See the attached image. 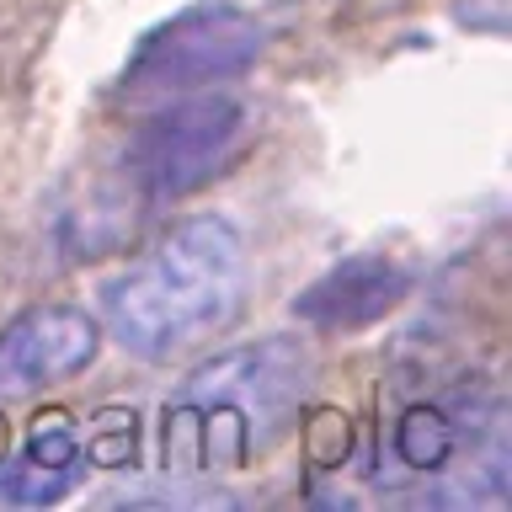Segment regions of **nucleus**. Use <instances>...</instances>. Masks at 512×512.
Listing matches in <instances>:
<instances>
[{
    "instance_id": "nucleus-1",
    "label": "nucleus",
    "mask_w": 512,
    "mask_h": 512,
    "mask_svg": "<svg viewBox=\"0 0 512 512\" xmlns=\"http://www.w3.org/2000/svg\"><path fill=\"white\" fill-rule=\"evenodd\" d=\"M315 384V358L299 336L235 342L203 358L160 406V475H240L299 422Z\"/></svg>"
},
{
    "instance_id": "nucleus-7",
    "label": "nucleus",
    "mask_w": 512,
    "mask_h": 512,
    "mask_svg": "<svg viewBox=\"0 0 512 512\" xmlns=\"http://www.w3.org/2000/svg\"><path fill=\"white\" fill-rule=\"evenodd\" d=\"M0 496L22 507H48L75 491L86 475V448H80V427L70 411H43L27 432V448L11 464H0Z\"/></svg>"
},
{
    "instance_id": "nucleus-5",
    "label": "nucleus",
    "mask_w": 512,
    "mask_h": 512,
    "mask_svg": "<svg viewBox=\"0 0 512 512\" xmlns=\"http://www.w3.org/2000/svg\"><path fill=\"white\" fill-rule=\"evenodd\" d=\"M96 352H102V320L91 310L38 304L0 331V400H22L86 374Z\"/></svg>"
},
{
    "instance_id": "nucleus-2",
    "label": "nucleus",
    "mask_w": 512,
    "mask_h": 512,
    "mask_svg": "<svg viewBox=\"0 0 512 512\" xmlns=\"http://www.w3.org/2000/svg\"><path fill=\"white\" fill-rule=\"evenodd\" d=\"M240 304L246 235L224 214H192L102 283V326L128 358L171 363L230 331Z\"/></svg>"
},
{
    "instance_id": "nucleus-8",
    "label": "nucleus",
    "mask_w": 512,
    "mask_h": 512,
    "mask_svg": "<svg viewBox=\"0 0 512 512\" xmlns=\"http://www.w3.org/2000/svg\"><path fill=\"white\" fill-rule=\"evenodd\" d=\"M459 443H464V432H459V416L448 406H411L395 422V438H390L395 459L406 464L411 475L443 470V464L459 454Z\"/></svg>"
},
{
    "instance_id": "nucleus-4",
    "label": "nucleus",
    "mask_w": 512,
    "mask_h": 512,
    "mask_svg": "<svg viewBox=\"0 0 512 512\" xmlns=\"http://www.w3.org/2000/svg\"><path fill=\"white\" fill-rule=\"evenodd\" d=\"M267 38L272 27L256 11H240L230 0H203L139 43V54L123 70V96L139 107H155L203 86H230L267 48Z\"/></svg>"
},
{
    "instance_id": "nucleus-3",
    "label": "nucleus",
    "mask_w": 512,
    "mask_h": 512,
    "mask_svg": "<svg viewBox=\"0 0 512 512\" xmlns=\"http://www.w3.org/2000/svg\"><path fill=\"white\" fill-rule=\"evenodd\" d=\"M251 144V107L230 86H203L171 102H155L128 134L118 182L139 214L192 198L214 176H224Z\"/></svg>"
},
{
    "instance_id": "nucleus-9",
    "label": "nucleus",
    "mask_w": 512,
    "mask_h": 512,
    "mask_svg": "<svg viewBox=\"0 0 512 512\" xmlns=\"http://www.w3.org/2000/svg\"><path fill=\"white\" fill-rule=\"evenodd\" d=\"M139 416L112 406L96 411L86 427H80V448H86V464H102V470H134V448H139Z\"/></svg>"
},
{
    "instance_id": "nucleus-6",
    "label": "nucleus",
    "mask_w": 512,
    "mask_h": 512,
    "mask_svg": "<svg viewBox=\"0 0 512 512\" xmlns=\"http://www.w3.org/2000/svg\"><path fill=\"white\" fill-rule=\"evenodd\" d=\"M411 294V272L395 256H347L294 299V320L315 331H363Z\"/></svg>"
}]
</instances>
